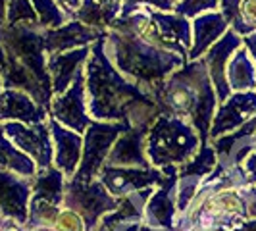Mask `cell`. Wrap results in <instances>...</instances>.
Returning a JSON list of instances; mask_svg holds the SVG:
<instances>
[{"instance_id": "1", "label": "cell", "mask_w": 256, "mask_h": 231, "mask_svg": "<svg viewBox=\"0 0 256 231\" xmlns=\"http://www.w3.org/2000/svg\"><path fill=\"white\" fill-rule=\"evenodd\" d=\"M89 114L96 122H122L133 129H148L160 110L150 92L122 76L104 50V37L90 44L85 66Z\"/></svg>"}, {"instance_id": "2", "label": "cell", "mask_w": 256, "mask_h": 231, "mask_svg": "<svg viewBox=\"0 0 256 231\" xmlns=\"http://www.w3.org/2000/svg\"><path fill=\"white\" fill-rule=\"evenodd\" d=\"M160 116H174L191 124L200 144L210 142V128L218 110V96L202 60L185 62L166 81L148 89Z\"/></svg>"}, {"instance_id": "3", "label": "cell", "mask_w": 256, "mask_h": 231, "mask_svg": "<svg viewBox=\"0 0 256 231\" xmlns=\"http://www.w3.org/2000/svg\"><path fill=\"white\" fill-rule=\"evenodd\" d=\"M104 50L122 76L146 90L185 66L181 56L142 40L124 18H118L106 31Z\"/></svg>"}, {"instance_id": "4", "label": "cell", "mask_w": 256, "mask_h": 231, "mask_svg": "<svg viewBox=\"0 0 256 231\" xmlns=\"http://www.w3.org/2000/svg\"><path fill=\"white\" fill-rule=\"evenodd\" d=\"M146 158L152 168L183 166L200 148V137L191 124L174 116H158L146 131Z\"/></svg>"}, {"instance_id": "5", "label": "cell", "mask_w": 256, "mask_h": 231, "mask_svg": "<svg viewBox=\"0 0 256 231\" xmlns=\"http://www.w3.org/2000/svg\"><path fill=\"white\" fill-rule=\"evenodd\" d=\"M128 129V124H122V122H96V120H92L87 131L83 133L81 164H79L76 176L72 180L79 181V183H89V181L96 180L100 170L106 164V158L112 150L114 142Z\"/></svg>"}, {"instance_id": "6", "label": "cell", "mask_w": 256, "mask_h": 231, "mask_svg": "<svg viewBox=\"0 0 256 231\" xmlns=\"http://www.w3.org/2000/svg\"><path fill=\"white\" fill-rule=\"evenodd\" d=\"M120 198L112 196L108 189L98 180H92L89 183L68 180L64 194V208H70L77 212L85 222V231H96L100 220L114 212L118 208Z\"/></svg>"}, {"instance_id": "7", "label": "cell", "mask_w": 256, "mask_h": 231, "mask_svg": "<svg viewBox=\"0 0 256 231\" xmlns=\"http://www.w3.org/2000/svg\"><path fill=\"white\" fill-rule=\"evenodd\" d=\"M178 166L162 168L164 178L158 187H154L142 210V220L146 222V226L166 231L174 230L178 216Z\"/></svg>"}, {"instance_id": "8", "label": "cell", "mask_w": 256, "mask_h": 231, "mask_svg": "<svg viewBox=\"0 0 256 231\" xmlns=\"http://www.w3.org/2000/svg\"><path fill=\"white\" fill-rule=\"evenodd\" d=\"M4 135L14 142L18 150L27 154L38 170L50 168L54 162V144H52V135L48 124H35V126H26L20 122H4Z\"/></svg>"}, {"instance_id": "9", "label": "cell", "mask_w": 256, "mask_h": 231, "mask_svg": "<svg viewBox=\"0 0 256 231\" xmlns=\"http://www.w3.org/2000/svg\"><path fill=\"white\" fill-rule=\"evenodd\" d=\"M48 118L56 120L60 126L76 131L83 135L90 126L92 118L89 114L87 106V92H85V72L72 83V87L52 96L50 108H48Z\"/></svg>"}, {"instance_id": "10", "label": "cell", "mask_w": 256, "mask_h": 231, "mask_svg": "<svg viewBox=\"0 0 256 231\" xmlns=\"http://www.w3.org/2000/svg\"><path fill=\"white\" fill-rule=\"evenodd\" d=\"M164 178L162 170L158 168H120V166H104L96 180L108 189V192L122 198L142 189H154L160 185Z\"/></svg>"}, {"instance_id": "11", "label": "cell", "mask_w": 256, "mask_h": 231, "mask_svg": "<svg viewBox=\"0 0 256 231\" xmlns=\"http://www.w3.org/2000/svg\"><path fill=\"white\" fill-rule=\"evenodd\" d=\"M252 118H256V90L231 92L228 100L218 104L210 128V141L237 131Z\"/></svg>"}, {"instance_id": "12", "label": "cell", "mask_w": 256, "mask_h": 231, "mask_svg": "<svg viewBox=\"0 0 256 231\" xmlns=\"http://www.w3.org/2000/svg\"><path fill=\"white\" fill-rule=\"evenodd\" d=\"M241 46H243V38L239 37L235 31L228 29V33L220 40H216L204 52V56L200 58L206 66V72L210 76V81L214 85V90H216V96H218L220 102L230 98L231 89L228 85V79H226V68H228V62L233 56V52L241 48Z\"/></svg>"}, {"instance_id": "13", "label": "cell", "mask_w": 256, "mask_h": 231, "mask_svg": "<svg viewBox=\"0 0 256 231\" xmlns=\"http://www.w3.org/2000/svg\"><path fill=\"white\" fill-rule=\"evenodd\" d=\"M31 180L0 168V214L16 224H27Z\"/></svg>"}, {"instance_id": "14", "label": "cell", "mask_w": 256, "mask_h": 231, "mask_svg": "<svg viewBox=\"0 0 256 231\" xmlns=\"http://www.w3.org/2000/svg\"><path fill=\"white\" fill-rule=\"evenodd\" d=\"M46 124H48V129H50L52 144H54V162H52V166L56 170H60L66 176V180H72L76 176L79 164H81L83 135L60 126L52 118L46 120Z\"/></svg>"}, {"instance_id": "15", "label": "cell", "mask_w": 256, "mask_h": 231, "mask_svg": "<svg viewBox=\"0 0 256 231\" xmlns=\"http://www.w3.org/2000/svg\"><path fill=\"white\" fill-rule=\"evenodd\" d=\"M90 56V46L76 48V50L48 54L46 68L50 74L52 94H62L72 87V83L85 72V66Z\"/></svg>"}, {"instance_id": "16", "label": "cell", "mask_w": 256, "mask_h": 231, "mask_svg": "<svg viewBox=\"0 0 256 231\" xmlns=\"http://www.w3.org/2000/svg\"><path fill=\"white\" fill-rule=\"evenodd\" d=\"M146 12H148L152 24L158 29V33L170 44L172 52L181 56L187 62V54H189L192 42L191 20H187V18H183L176 12H156L148 6H146Z\"/></svg>"}, {"instance_id": "17", "label": "cell", "mask_w": 256, "mask_h": 231, "mask_svg": "<svg viewBox=\"0 0 256 231\" xmlns=\"http://www.w3.org/2000/svg\"><path fill=\"white\" fill-rule=\"evenodd\" d=\"M100 37H104L102 33L83 26L77 20H70L66 26L58 27V29H44V50L46 54L76 50V48L90 46Z\"/></svg>"}, {"instance_id": "18", "label": "cell", "mask_w": 256, "mask_h": 231, "mask_svg": "<svg viewBox=\"0 0 256 231\" xmlns=\"http://www.w3.org/2000/svg\"><path fill=\"white\" fill-rule=\"evenodd\" d=\"M48 120V112L38 106L27 92L18 89H4L0 92V124L20 122L26 126H35Z\"/></svg>"}, {"instance_id": "19", "label": "cell", "mask_w": 256, "mask_h": 231, "mask_svg": "<svg viewBox=\"0 0 256 231\" xmlns=\"http://www.w3.org/2000/svg\"><path fill=\"white\" fill-rule=\"evenodd\" d=\"M146 131L148 129H133L124 131L118 141L114 142L112 150L106 158L104 166H120V168H150L146 158Z\"/></svg>"}, {"instance_id": "20", "label": "cell", "mask_w": 256, "mask_h": 231, "mask_svg": "<svg viewBox=\"0 0 256 231\" xmlns=\"http://www.w3.org/2000/svg\"><path fill=\"white\" fill-rule=\"evenodd\" d=\"M230 29V24L224 20V16L216 10V12H206L200 14L191 20V35L192 42L189 54H187V62H194L200 60L204 56V52L224 37Z\"/></svg>"}, {"instance_id": "21", "label": "cell", "mask_w": 256, "mask_h": 231, "mask_svg": "<svg viewBox=\"0 0 256 231\" xmlns=\"http://www.w3.org/2000/svg\"><path fill=\"white\" fill-rule=\"evenodd\" d=\"M124 0H83L81 8L74 14L72 20L81 22L98 33L106 35V31L122 14Z\"/></svg>"}, {"instance_id": "22", "label": "cell", "mask_w": 256, "mask_h": 231, "mask_svg": "<svg viewBox=\"0 0 256 231\" xmlns=\"http://www.w3.org/2000/svg\"><path fill=\"white\" fill-rule=\"evenodd\" d=\"M226 79L231 92H246L256 89V62L244 46L233 52L226 68Z\"/></svg>"}, {"instance_id": "23", "label": "cell", "mask_w": 256, "mask_h": 231, "mask_svg": "<svg viewBox=\"0 0 256 231\" xmlns=\"http://www.w3.org/2000/svg\"><path fill=\"white\" fill-rule=\"evenodd\" d=\"M66 176L54 166L37 170L31 178V198H40L50 204L62 206L66 194Z\"/></svg>"}, {"instance_id": "24", "label": "cell", "mask_w": 256, "mask_h": 231, "mask_svg": "<svg viewBox=\"0 0 256 231\" xmlns=\"http://www.w3.org/2000/svg\"><path fill=\"white\" fill-rule=\"evenodd\" d=\"M0 168L10 170V172L22 176V178H27V180H31L38 170L37 164L27 154L18 150L14 146V142L4 135L2 124H0Z\"/></svg>"}, {"instance_id": "25", "label": "cell", "mask_w": 256, "mask_h": 231, "mask_svg": "<svg viewBox=\"0 0 256 231\" xmlns=\"http://www.w3.org/2000/svg\"><path fill=\"white\" fill-rule=\"evenodd\" d=\"M216 166H218V154L214 150V146L208 142V144H200V148L191 160L180 166L178 176L180 178H206L208 174L214 172Z\"/></svg>"}, {"instance_id": "26", "label": "cell", "mask_w": 256, "mask_h": 231, "mask_svg": "<svg viewBox=\"0 0 256 231\" xmlns=\"http://www.w3.org/2000/svg\"><path fill=\"white\" fill-rule=\"evenodd\" d=\"M37 14L38 26L42 29H58L66 26L72 18L56 4V0H29Z\"/></svg>"}, {"instance_id": "27", "label": "cell", "mask_w": 256, "mask_h": 231, "mask_svg": "<svg viewBox=\"0 0 256 231\" xmlns=\"http://www.w3.org/2000/svg\"><path fill=\"white\" fill-rule=\"evenodd\" d=\"M231 31H235L243 38L256 31V0H241L239 14L230 26Z\"/></svg>"}, {"instance_id": "28", "label": "cell", "mask_w": 256, "mask_h": 231, "mask_svg": "<svg viewBox=\"0 0 256 231\" xmlns=\"http://www.w3.org/2000/svg\"><path fill=\"white\" fill-rule=\"evenodd\" d=\"M20 24H35V26H38L37 14H35L29 0H8L6 26H20Z\"/></svg>"}, {"instance_id": "29", "label": "cell", "mask_w": 256, "mask_h": 231, "mask_svg": "<svg viewBox=\"0 0 256 231\" xmlns=\"http://www.w3.org/2000/svg\"><path fill=\"white\" fill-rule=\"evenodd\" d=\"M220 0H178L174 12L187 18V20H192V18H196L200 14L216 12Z\"/></svg>"}, {"instance_id": "30", "label": "cell", "mask_w": 256, "mask_h": 231, "mask_svg": "<svg viewBox=\"0 0 256 231\" xmlns=\"http://www.w3.org/2000/svg\"><path fill=\"white\" fill-rule=\"evenodd\" d=\"M204 178H178V214H183L192 202Z\"/></svg>"}, {"instance_id": "31", "label": "cell", "mask_w": 256, "mask_h": 231, "mask_svg": "<svg viewBox=\"0 0 256 231\" xmlns=\"http://www.w3.org/2000/svg\"><path fill=\"white\" fill-rule=\"evenodd\" d=\"M52 228L56 231H85V222L74 210L60 208V214L56 216V222Z\"/></svg>"}, {"instance_id": "32", "label": "cell", "mask_w": 256, "mask_h": 231, "mask_svg": "<svg viewBox=\"0 0 256 231\" xmlns=\"http://www.w3.org/2000/svg\"><path fill=\"white\" fill-rule=\"evenodd\" d=\"M239 6H241V0H220L218 12L224 16V20L231 26L233 20H235L237 14H239Z\"/></svg>"}, {"instance_id": "33", "label": "cell", "mask_w": 256, "mask_h": 231, "mask_svg": "<svg viewBox=\"0 0 256 231\" xmlns=\"http://www.w3.org/2000/svg\"><path fill=\"white\" fill-rule=\"evenodd\" d=\"M241 170H243L244 180L248 183V187H250V185H256V148L243 160Z\"/></svg>"}, {"instance_id": "34", "label": "cell", "mask_w": 256, "mask_h": 231, "mask_svg": "<svg viewBox=\"0 0 256 231\" xmlns=\"http://www.w3.org/2000/svg\"><path fill=\"white\" fill-rule=\"evenodd\" d=\"M142 6H148L156 12H174L178 0H141Z\"/></svg>"}, {"instance_id": "35", "label": "cell", "mask_w": 256, "mask_h": 231, "mask_svg": "<svg viewBox=\"0 0 256 231\" xmlns=\"http://www.w3.org/2000/svg\"><path fill=\"white\" fill-rule=\"evenodd\" d=\"M243 194L246 200V208H248V218H256V185L243 189Z\"/></svg>"}, {"instance_id": "36", "label": "cell", "mask_w": 256, "mask_h": 231, "mask_svg": "<svg viewBox=\"0 0 256 231\" xmlns=\"http://www.w3.org/2000/svg\"><path fill=\"white\" fill-rule=\"evenodd\" d=\"M81 2H83V0H56V4H58L70 18H74V14L81 8Z\"/></svg>"}, {"instance_id": "37", "label": "cell", "mask_w": 256, "mask_h": 231, "mask_svg": "<svg viewBox=\"0 0 256 231\" xmlns=\"http://www.w3.org/2000/svg\"><path fill=\"white\" fill-rule=\"evenodd\" d=\"M243 46L250 54V58L256 62V31L250 33V35H246V37H243Z\"/></svg>"}, {"instance_id": "38", "label": "cell", "mask_w": 256, "mask_h": 231, "mask_svg": "<svg viewBox=\"0 0 256 231\" xmlns=\"http://www.w3.org/2000/svg\"><path fill=\"white\" fill-rule=\"evenodd\" d=\"M235 231H256V218L244 220L243 224H241Z\"/></svg>"}, {"instance_id": "39", "label": "cell", "mask_w": 256, "mask_h": 231, "mask_svg": "<svg viewBox=\"0 0 256 231\" xmlns=\"http://www.w3.org/2000/svg\"><path fill=\"white\" fill-rule=\"evenodd\" d=\"M6 6H8V0H0V29L6 26Z\"/></svg>"}, {"instance_id": "40", "label": "cell", "mask_w": 256, "mask_h": 231, "mask_svg": "<svg viewBox=\"0 0 256 231\" xmlns=\"http://www.w3.org/2000/svg\"><path fill=\"white\" fill-rule=\"evenodd\" d=\"M2 90H4V85H2V79H0V92H2Z\"/></svg>"}, {"instance_id": "41", "label": "cell", "mask_w": 256, "mask_h": 231, "mask_svg": "<svg viewBox=\"0 0 256 231\" xmlns=\"http://www.w3.org/2000/svg\"><path fill=\"white\" fill-rule=\"evenodd\" d=\"M252 139H254V142H256V133H254V135H252Z\"/></svg>"}, {"instance_id": "42", "label": "cell", "mask_w": 256, "mask_h": 231, "mask_svg": "<svg viewBox=\"0 0 256 231\" xmlns=\"http://www.w3.org/2000/svg\"><path fill=\"white\" fill-rule=\"evenodd\" d=\"M254 90H256V89H254Z\"/></svg>"}]
</instances>
